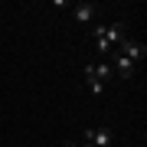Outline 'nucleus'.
Returning <instances> with one entry per match:
<instances>
[{"mask_svg":"<svg viewBox=\"0 0 147 147\" xmlns=\"http://www.w3.org/2000/svg\"><path fill=\"white\" fill-rule=\"evenodd\" d=\"M118 56H124L127 62H141V59L147 56V46L137 42V39H131V36H124V39L118 42Z\"/></svg>","mask_w":147,"mask_h":147,"instance_id":"nucleus-1","label":"nucleus"},{"mask_svg":"<svg viewBox=\"0 0 147 147\" xmlns=\"http://www.w3.org/2000/svg\"><path fill=\"white\" fill-rule=\"evenodd\" d=\"M82 141H88L95 147H111V141H115V134L108 131V127H85Z\"/></svg>","mask_w":147,"mask_h":147,"instance_id":"nucleus-2","label":"nucleus"},{"mask_svg":"<svg viewBox=\"0 0 147 147\" xmlns=\"http://www.w3.org/2000/svg\"><path fill=\"white\" fill-rule=\"evenodd\" d=\"M95 13H98V7H95V3H75V10H72L75 23H82V26H88V23L95 20Z\"/></svg>","mask_w":147,"mask_h":147,"instance_id":"nucleus-3","label":"nucleus"},{"mask_svg":"<svg viewBox=\"0 0 147 147\" xmlns=\"http://www.w3.org/2000/svg\"><path fill=\"white\" fill-rule=\"evenodd\" d=\"M124 30H127L124 23H111V26H105V33H101V39H105V42H108L111 49H115L118 42L124 39Z\"/></svg>","mask_w":147,"mask_h":147,"instance_id":"nucleus-4","label":"nucleus"},{"mask_svg":"<svg viewBox=\"0 0 147 147\" xmlns=\"http://www.w3.org/2000/svg\"><path fill=\"white\" fill-rule=\"evenodd\" d=\"M111 72H118L121 79H131V75H134V62H127L124 56H118V53H115V62H111Z\"/></svg>","mask_w":147,"mask_h":147,"instance_id":"nucleus-5","label":"nucleus"},{"mask_svg":"<svg viewBox=\"0 0 147 147\" xmlns=\"http://www.w3.org/2000/svg\"><path fill=\"white\" fill-rule=\"evenodd\" d=\"M95 65V79H101L108 85V79H115V72H111V62H92Z\"/></svg>","mask_w":147,"mask_h":147,"instance_id":"nucleus-6","label":"nucleus"},{"mask_svg":"<svg viewBox=\"0 0 147 147\" xmlns=\"http://www.w3.org/2000/svg\"><path fill=\"white\" fill-rule=\"evenodd\" d=\"M82 147H95V144H88V141H85V144H82Z\"/></svg>","mask_w":147,"mask_h":147,"instance_id":"nucleus-7","label":"nucleus"}]
</instances>
